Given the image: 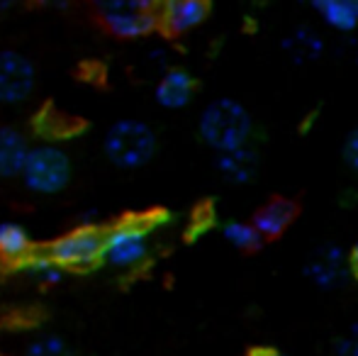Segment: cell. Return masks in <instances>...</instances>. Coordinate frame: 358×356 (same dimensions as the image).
<instances>
[{
	"label": "cell",
	"instance_id": "obj_1",
	"mask_svg": "<svg viewBox=\"0 0 358 356\" xmlns=\"http://www.w3.org/2000/svg\"><path fill=\"white\" fill-rule=\"evenodd\" d=\"M159 215L120 220L110 229H105L103 264L120 273H134L144 269L151 257V232L159 227Z\"/></svg>",
	"mask_w": 358,
	"mask_h": 356
},
{
	"label": "cell",
	"instance_id": "obj_2",
	"mask_svg": "<svg viewBox=\"0 0 358 356\" xmlns=\"http://www.w3.org/2000/svg\"><path fill=\"white\" fill-rule=\"evenodd\" d=\"M198 137L215 154L244 147L254 139V118L239 100L217 98L200 113Z\"/></svg>",
	"mask_w": 358,
	"mask_h": 356
},
{
	"label": "cell",
	"instance_id": "obj_3",
	"mask_svg": "<svg viewBox=\"0 0 358 356\" xmlns=\"http://www.w3.org/2000/svg\"><path fill=\"white\" fill-rule=\"evenodd\" d=\"M103 152L113 166L122 171H137L151 164L159 152V137L144 120L122 118L108 127L103 137Z\"/></svg>",
	"mask_w": 358,
	"mask_h": 356
},
{
	"label": "cell",
	"instance_id": "obj_4",
	"mask_svg": "<svg viewBox=\"0 0 358 356\" xmlns=\"http://www.w3.org/2000/svg\"><path fill=\"white\" fill-rule=\"evenodd\" d=\"M71 157L57 144H37L29 149V157L20 173L24 188L37 195H57L71 183Z\"/></svg>",
	"mask_w": 358,
	"mask_h": 356
},
{
	"label": "cell",
	"instance_id": "obj_5",
	"mask_svg": "<svg viewBox=\"0 0 358 356\" xmlns=\"http://www.w3.org/2000/svg\"><path fill=\"white\" fill-rule=\"evenodd\" d=\"M100 22L122 39H139L161 24L159 10L149 0H90Z\"/></svg>",
	"mask_w": 358,
	"mask_h": 356
},
{
	"label": "cell",
	"instance_id": "obj_6",
	"mask_svg": "<svg viewBox=\"0 0 358 356\" xmlns=\"http://www.w3.org/2000/svg\"><path fill=\"white\" fill-rule=\"evenodd\" d=\"M105 229L95 225H80L71 232L62 234L49 244V254L66 271H88L103 264Z\"/></svg>",
	"mask_w": 358,
	"mask_h": 356
},
{
	"label": "cell",
	"instance_id": "obj_7",
	"mask_svg": "<svg viewBox=\"0 0 358 356\" xmlns=\"http://www.w3.org/2000/svg\"><path fill=\"white\" fill-rule=\"evenodd\" d=\"M37 88V69L24 54L0 49V108L27 103Z\"/></svg>",
	"mask_w": 358,
	"mask_h": 356
},
{
	"label": "cell",
	"instance_id": "obj_8",
	"mask_svg": "<svg viewBox=\"0 0 358 356\" xmlns=\"http://www.w3.org/2000/svg\"><path fill=\"white\" fill-rule=\"evenodd\" d=\"M302 276L320 290L344 288L354 276L349 264V252H344L339 244H320L317 249H312L310 257L302 264Z\"/></svg>",
	"mask_w": 358,
	"mask_h": 356
},
{
	"label": "cell",
	"instance_id": "obj_9",
	"mask_svg": "<svg viewBox=\"0 0 358 356\" xmlns=\"http://www.w3.org/2000/svg\"><path fill=\"white\" fill-rule=\"evenodd\" d=\"M215 169L227 183L231 185H249L254 183L261 171V154L259 149L251 144L236 149H227V152L215 154Z\"/></svg>",
	"mask_w": 358,
	"mask_h": 356
},
{
	"label": "cell",
	"instance_id": "obj_10",
	"mask_svg": "<svg viewBox=\"0 0 358 356\" xmlns=\"http://www.w3.org/2000/svg\"><path fill=\"white\" fill-rule=\"evenodd\" d=\"M195 90H198V81L193 73L180 66H171L161 73L154 88V98L164 110H183L193 103Z\"/></svg>",
	"mask_w": 358,
	"mask_h": 356
},
{
	"label": "cell",
	"instance_id": "obj_11",
	"mask_svg": "<svg viewBox=\"0 0 358 356\" xmlns=\"http://www.w3.org/2000/svg\"><path fill=\"white\" fill-rule=\"evenodd\" d=\"M210 15V0H166L159 10L161 27L169 34H185L200 27Z\"/></svg>",
	"mask_w": 358,
	"mask_h": 356
},
{
	"label": "cell",
	"instance_id": "obj_12",
	"mask_svg": "<svg viewBox=\"0 0 358 356\" xmlns=\"http://www.w3.org/2000/svg\"><path fill=\"white\" fill-rule=\"evenodd\" d=\"M32 144L17 127L0 124V178H15L22 173Z\"/></svg>",
	"mask_w": 358,
	"mask_h": 356
},
{
	"label": "cell",
	"instance_id": "obj_13",
	"mask_svg": "<svg viewBox=\"0 0 358 356\" xmlns=\"http://www.w3.org/2000/svg\"><path fill=\"white\" fill-rule=\"evenodd\" d=\"M295 215H297V205L292 203V200L273 198L256 210L254 218H251V222H254L256 229L264 234V239H275V237H280L287 227H290L292 220H295Z\"/></svg>",
	"mask_w": 358,
	"mask_h": 356
},
{
	"label": "cell",
	"instance_id": "obj_14",
	"mask_svg": "<svg viewBox=\"0 0 358 356\" xmlns=\"http://www.w3.org/2000/svg\"><path fill=\"white\" fill-rule=\"evenodd\" d=\"M283 54L290 59L297 66H305V64H312L317 59H322L324 54V37H322L317 29L307 27V24H300L292 32L285 34L283 39Z\"/></svg>",
	"mask_w": 358,
	"mask_h": 356
},
{
	"label": "cell",
	"instance_id": "obj_15",
	"mask_svg": "<svg viewBox=\"0 0 358 356\" xmlns=\"http://www.w3.org/2000/svg\"><path fill=\"white\" fill-rule=\"evenodd\" d=\"M312 10L336 32H354L358 27V0H310Z\"/></svg>",
	"mask_w": 358,
	"mask_h": 356
},
{
	"label": "cell",
	"instance_id": "obj_16",
	"mask_svg": "<svg viewBox=\"0 0 358 356\" xmlns=\"http://www.w3.org/2000/svg\"><path fill=\"white\" fill-rule=\"evenodd\" d=\"M32 252H34L32 237H29L22 225L0 222V259H3L5 264L17 266V264L24 262Z\"/></svg>",
	"mask_w": 358,
	"mask_h": 356
},
{
	"label": "cell",
	"instance_id": "obj_17",
	"mask_svg": "<svg viewBox=\"0 0 358 356\" xmlns=\"http://www.w3.org/2000/svg\"><path fill=\"white\" fill-rule=\"evenodd\" d=\"M15 269L22 271V273L29 276V278L39 280V283H47V285L62 283L64 276H66V269L49 254V249H34V252L29 254L24 262H20Z\"/></svg>",
	"mask_w": 358,
	"mask_h": 356
},
{
	"label": "cell",
	"instance_id": "obj_18",
	"mask_svg": "<svg viewBox=\"0 0 358 356\" xmlns=\"http://www.w3.org/2000/svg\"><path fill=\"white\" fill-rule=\"evenodd\" d=\"M222 237L229 247L239 252H254L264 244V234L256 229L251 220H224L222 222Z\"/></svg>",
	"mask_w": 358,
	"mask_h": 356
},
{
	"label": "cell",
	"instance_id": "obj_19",
	"mask_svg": "<svg viewBox=\"0 0 358 356\" xmlns=\"http://www.w3.org/2000/svg\"><path fill=\"white\" fill-rule=\"evenodd\" d=\"M69 347L62 337L57 334H44V337H37L34 342H29L24 356H66Z\"/></svg>",
	"mask_w": 358,
	"mask_h": 356
},
{
	"label": "cell",
	"instance_id": "obj_20",
	"mask_svg": "<svg viewBox=\"0 0 358 356\" xmlns=\"http://www.w3.org/2000/svg\"><path fill=\"white\" fill-rule=\"evenodd\" d=\"M215 225V213L210 205H203V208L195 210V215L190 218V225H188V232H185V237H188V242H195V239L205 237V234L213 229Z\"/></svg>",
	"mask_w": 358,
	"mask_h": 356
},
{
	"label": "cell",
	"instance_id": "obj_21",
	"mask_svg": "<svg viewBox=\"0 0 358 356\" xmlns=\"http://www.w3.org/2000/svg\"><path fill=\"white\" fill-rule=\"evenodd\" d=\"M334 356H358V322L349 325L334 342Z\"/></svg>",
	"mask_w": 358,
	"mask_h": 356
},
{
	"label": "cell",
	"instance_id": "obj_22",
	"mask_svg": "<svg viewBox=\"0 0 358 356\" xmlns=\"http://www.w3.org/2000/svg\"><path fill=\"white\" fill-rule=\"evenodd\" d=\"M341 157H344V164L349 166V171H354L358 176V127H354L346 134L344 147H341Z\"/></svg>",
	"mask_w": 358,
	"mask_h": 356
},
{
	"label": "cell",
	"instance_id": "obj_23",
	"mask_svg": "<svg viewBox=\"0 0 358 356\" xmlns=\"http://www.w3.org/2000/svg\"><path fill=\"white\" fill-rule=\"evenodd\" d=\"M37 3L47 10H66L71 5V0H37Z\"/></svg>",
	"mask_w": 358,
	"mask_h": 356
},
{
	"label": "cell",
	"instance_id": "obj_24",
	"mask_svg": "<svg viewBox=\"0 0 358 356\" xmlns=\"http://www.w3.org/2000/svg\"><path fill=\"white\" fill-rule=\"evenodd\" d=\"M349 264H351V273L358 278V242L349 249Z\"/></svg>",
	"mask_w": 358,
	"mask_h": 356
},
{
	"label": "cell",
	"instance_id": "obj_25",
	"mask_svg": "<svg viewBox=\"0 0 358 356\" xmlns=\"http://www.w3.org/2000/svg\"><path fill=\"white\" fill-rule=\"evenodd\" d=\"M249 356H287V354L278 352V349H273V347H261V349H254Z\"/></svg>",
	"mask_w": 358,
	"mask_h": 356
},
{
	"label": "cell",
	"instance_id": "obj_26",
	"mask_svg": "<svg viewBox=\"0 0 358 356\" xmlns=\"http://www.w3.org/2000/svg\"><path fill=\"white\" fill-rule=\"evenodd\" d=\"M20 0H0V13H10V10L17 8Z\"/></svg>",
	"mask_w": 358,
	"mask_h": 356
},
{
	"label": "cell",
	"instance_id": "obj_27",
	"mask_svg": "<svg viewBox=\"0 0 358 356\" xmlns=\"http://www.w3.org/2000/svg\"><path fill=\"white\" fill-rule=\"evenodd\" d=\"M149 3H151V5H154V8H156V10H161V5H164V3H166V0H149Z\"/></svg>",
	"mask_w": 358,
	"mask_h": 356
},
{
	"label": "cell",
	"instance_id": "obj_28",
	"mask_svg": "<svg viewBox=\"0 0 358 356\" xmlns=\"http://www.w3.org/2000/svg\"><path fill=\"white\" fill-rule=\"evenodd\" d=\"M3 264H5V262L0 259V278H3Z\"/></svg>",
	"mask_w": 358,
	"mask_h": 356
}]
</instances>
